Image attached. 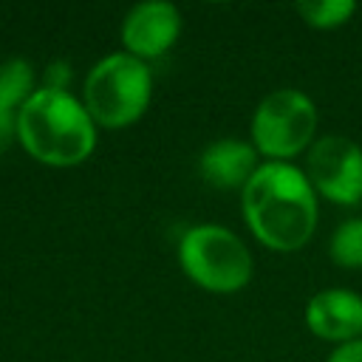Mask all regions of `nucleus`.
Wrapping results in <instances>:
<instances>
[{"label": "nucleus", "instance_id": "1", "mask_svg": "<svg viewBox=\"0 0 362 362\" xmlns=\"http://www.w3.org/2000/svg\"><path fill=\"white\" fill-rule=\"evenodd\" d=\"M240 212L255 240L272 252L303 249L317 229V192L291 161H263L240 189Z\"/></svg>", "mask_w": 362, "mask_h": 362}, {"label": "nucleus", "instance_id": "2", "mask_svg": "<svg viewBox=\"0 0 362 362\" xmlns=\"http://www.w3.org/2000/svg\"><path fill=\"white\" fill-rule=\"evenodd\" d=\"M99 127L88 107L71 90L37 88V93L17 110L20 147L45 167H79L96 150Z\"/></svg>", "mask_w": 362, "mask_h": 362}, {"label": "nucleus", "instance_id": "3", "mask_svg": "<svg viewBox=\"0 0 362 362\" xmlns=\"http://www.w3.org/2000/svg\"><path fill=\"white\" fill-rule=\"evenodd\" d=\"M153 96V74L147 62L127 51H113L90 65L82 82V105L96 127L122 130L139 122Z\"/></svg>", "mask_w": 362, "mask_h": 362}, {"label": "nucleus", "instance_id": "4", "mask_svg": "<svg viewBox=\"0 0 362 362\" xmlns=\"http://www.w3.org/2000/svg\"><path fill=\"white\" fill-rule=\"evenodd\" d=\"M178 266L198 288L212 294H235L255 274L252 252L221 223L189 226L178 240Z\"/></svg>", "mask_w": 362, "mask_h": 362}, {"label": "nucleus", "instance_id": "5", "mask_svg": "<svg viewBox=\"0 0 362 362\" xmlns=\"http://www.w3.org/2000/svg\"><path fill=\"white\" fill-rule=\"evenodd\" d=\"M317 105L297 88L269 90L249 122L252 147L266 161H291L314 144Z\"/></svg>", "mask_w": 362, "mask_h": 362}, {"label": "nucleus", "instance_id": "6", "mask_svg": "<svg viewBox=\"0 0 362 362\" xmlns=\"http://www.w3.org/2000/svg\"><path fill=\"white\" fill-rule=\"evenodd\" d=\"M305 175L320 198L337 206L362 204V147L348 136H320L305 153Z\"/></svg>", "mask_w": 362, "mask_h": 362}, {"label": "nucleus", "instance_id": "7", "mask_svg": "<svg viewBox=\"0 0 362 362\" xmlns=\"http://www.w3.org/2000/svg\"><path fill=\"white\" fill-rule=\"evenodd\" d=\"M122 51L130 57L150 62L164 57L181 37V11L167 0H144L136 3L119 28Z\"/></svg>", "mask_w": 362, "mask_h": 362}, {"label": "nucleus", "instance_id": "8", "mask_svg": "<svg viewBox=\"0 0 362 362\" xmlns=\"http://www.w3.org/2000/svg\"><path fill=\"white\" fill-rule=\"evenodd\" d=\"M305 328L334 348L362 339V294L342 286L311 294L305 303Z\"/></svg>", "mask_w": 362, "mask_h": 362}, {"label": "nucleus", "instance_id": "9", "mask_svg": "<svg viewBox=\"0 0 362 362\" xmlns=\"http://www.w3.org/2000/svg\"><path fill=\"white\" fill-rule=\"evenodd\" d=\"M260 153L243 139H218L198 156L201 178L215 189H243L260 167Z\"/></svg>", "mask_w": 362, "mask_h": 362}, {"label": "nucleus", "instance_id": "10", "mask_svg": "<svg viewBox=\"0 0 362 362\" xmlns=\"http://www.w3.org/2000/svg\"><path fill=\"white\" fill-rule=\"evenodd\" d=\"M37 74L34 65L23 57H11L0 65V105L8 110H20L37 93Z\"/></svg>", "mask_w": 362, "mask_h": 362}, {"label": "nucleus", "instance_id": "11", "mask_svg": "<svg viewBox=\"0 0 362 362\" xmlns=\"http://www.w3.org/2000/svg\"><path fill=\"white\" fill-rule=\"evenodd\" d=\"M294 11L300 14V20L317 31H328V28H339L345 25L354 14H356V3L351 0H305L297 3Z\"/></svg>", "mask_w": 362, "mask_h": 362}, {"label": "nucleus", "instance_id": "12", "mask_svg": "<svg viewBox=\"0 0 362 362\" xmlns=\"http://www.w3.org/2000/svg\"><path fill=\"white\" fill-rule=\"evenodd\" d=\"M328 257L342 269H362V218H348L334 229Z\"/></svg>", "mask_w": 362, "mask_h": 362}, {"label": "nucleus", "instance_id": "13", "mask_svg": "<svg viewBox=\"0 0 362 362\" xmlns=\"http://www.w3.org/2000/svg\"><path fill=\"white\" fill-rule=\"evenodd\" d=\"M68 85H71V65L68 62H51L42 74V88L68 90Z\"/></svg>", "mask_w": 362, "mask_h": 362}, {"label": "nucleus", "instance_id": "14", "mask_svg": "<svg viewBox=\"0 0 362 362\" xmlns=\"http://www.w3.org/2000/svg\"><path fill=\"white\" fill-rule=\"evenodd\" d=\"M17 141V113L0 105V156Z\"/></svg>", "mask_w": 362, "mask_h": 362}, {"label": "nucleus", "instance_id": "15", "mask_svg": "<svg viewBox=\"0 0 362 362\" xmlns=\"http://www.w3.org/2000/svg\"><path fill=\"white\" fill-rule=\"evenodd\" d=\"M325 362H362V339H354V342H345V345H337Z\"/></svg>", "mask_w": 362, "mask_h": 362}]
</instances>
